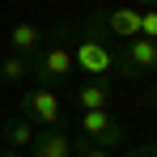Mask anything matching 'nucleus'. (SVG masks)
Returning <instances> with one entry per match:
<instances>
[{"instance_id": "nucleus-1", "label": "nucleus", "mask_w": 157, "mask_h": 157, "mask_svg": "<svg viewBox=\"0 0 157 157\" xmlns=\"http://www.w3.org/2000/svg\"><path fill=\"white\" fill-rule=\"evenodd\" d=\"M72 68L85 81H115L119 68V43L110 38L102 21V9H89L72 26Z\"/></svg>"}, {"instance_id": "nucleus-2", "label": "nucleus", "mask_w": 157, "mask_h": 157, "mask_svg": "<svg viewBox=\"0 0 157 157\" xmlns=\"http://www.w3.org/2000/svg\"><path fill=\"white\" fill-rule=\"evenodd\" d=\"M72 77H77V68H72V26H68V21H59V26L47 30L43 51L30 59V81H34V85L55 89L59 81H72Z\"/></svg>"}, {"instance_id": "nucleus-3", "label": "nucleus", "mask_w": 157, "mask_h": 157, "mask_svg": "<svg viewBox=\"0 0 157 157\" xmlns=\"http://www.w3.org/2000/svg\"><path fill=\"white\" fill-rule=\"evenodd\" d=\"M21 119H30L34 128H64V102L59 94L47 85H26L21 89Z\"/></svg>"}, {"instance_id": "nucleus-4", "label": "nucleus", "mask_w": 157, "mask_h": 157, "mask_svg": "<svg viewBox=\"0 0 157 157\" xmlns=\"http://www.w3.org/2000/svg\"><path fill=\"white\" fill-rule=\"evenodd\" d=\"M81 136H85L89 144L106 149V153H115V149H123L128 128H123L110 110H85V115H81Z\"/></svg>"}, {"instance_id": "nucleus-5", "label": "nucleus", "mask_w": 157, "mask_h": 157, "mask_svg": "<svg viewBox=\"0 0 157 157\" xmlns=\"http://www.w3.org/2000/svg\"><path fill=\"white\" fill-rule=\"evenodd\" d=\"M115 77H132V81L157 77V43H149V38L119 43V68H115Z\"/></svg>"}, {"instance_id": "nucleus-6", "label": "nucleus", "mask_w": 157, "mask_h": 157, "mask_svg": "<svg viewBox=\"0 0 157 157\" xmlns=\"http://www.w3.org/2000/svg\"><path fill=\"white\" fill-rule=\"evenodd\" d=\"M72 106L85 110H110L115 106V81H77L72 85Z\"/></svg>"}, {"instance_id": "nucleus-7", "label": "nucleus", "mask_w": 157, "mask_h": 157, "mask_svg": "<svg viewBox=\"0 0 157 157\" xmlns=\"http://www.w3.org/2000/svg\"><path fill=\"white\" fill-rule=\"evenodd\" d=\"M102 21H106V30H110L115 43H132V38H140V9H136V4L102 9Z\"/></svg>"}, {"instance_id": "nucleus-8", "label": "nucleus", "mask_w": 157, "mask_h": 157, "mask_svg": "<svg viewBox=\"0 0 157 157\" xmlns=\"http://www.w3.org/2000/svg\"><path fill=\"white\" fill-rule=\"evenodd\" d=\"M9 51L13 55H21V59H34V55L43 51V43H47V30L43 26H34V21H17V26L9 30Z\"/></svg>"}, {"instance_id": "nucleus-9", "label": "nucleus", "mask_w": 157, "mask_h": 157, "mask_svg": "<svg viewBox=\"0 0 157 157\" xmlns=\"http://www.w3.org/2000/svg\"><path fill=\"white\" fill-rule=\"evenodd\" d=\"M26 157H72V136L64 128H38Z\"/></svg>"}, {"instance_id": "nucleus-10", "label": "nucleus", "mask_w": 157, "mask_h": 157, "mask_svg": "<svg viewBox=\"0 0 157 157\" xmlns=\"http://www.w3.org/2000/svg\"><path fill=\"white\" fill-rule=\"evenodd\" d=\"M34 123L21 119V115H9V119H0V136H4V149H13V153H26L30 144H34Z\"/></svg>"}, {"instance_id": "nucleus-11", "label": "nucleus", "mask_w": 157, "mask_h": 157, "mask_svg": "<svg viewBox=\"0 0 157 157\" xmlns=\"http://www.w3.org/2000/svg\"><path fill=\"white\" fill-rule=\"evenodd\" d=\"M0 81H9V85L30 81V59H21V55H13V51H4V59H0Z\"/></svg>"}, {"instance_id": "nucleus-12", "label": "nucleus", "mask_w": 157, "mask_h": 157, "mask_svg": "<svg viewBox=\"0 0 157 157\" xmlns=\"http://www.w3.org/2000/svg\"><path fill=\"white\" fill-rule=\"evenodd\" d=\"M72 157H119V153H106L98 144H89L85 136H72Z\"/></svg>"}, {"instance_id": "nucleus-13", "label": "nucleus", "mask_w": 157, "mask_h": 157, "mask_svg": "<svg viewBox=\"0 0 157 157\" xmlns=\"http://www.w3.org/2000/svg\"><path fill=\"white\" fill-rule=\"evenodd\" d=\"M140 38L157 43V9H140Z\"/></svg>"}, {"instance_id": "nucleus-14", "label": "nucleus", "mask_w": 157, "mask_h": 157, "mask_svg": "<svg viewBox=\"0 0 157 157\" xmlns=\"http://www.w3.org/2000/svg\"><path fill=\"white\" fill-rule=\"evenodd\" d=\"M123 157H157V140H144V144H132Z\"/></svg>"}, {"instance_id": "nucleus-15", "label": "nucleus", "mask_w": 157, "mask_h": 157, "mask_svg": "<svg viewBox=\"0 0 157 157\" xmlns=\"http://www.w3.org/2000/svg\"><path fill=\"white\" fill-rule=\"evenodd\" d=\"M136 9H157V0H132Z\"/></svg>"}, {"instance_id": "nucleus-16", "label": "nucleus", "mask_w": 157, "mask_h": 157, "mask_svg": "<svg viewBox=\"0 0 157 157\" xmlns=\"http://www.w3.org/2000/svg\"><path fill=\"white\" fill-rule=\"evenodd\" d=\"M0 157H26V153H13V149H0Z\"/></svg>"}, {"instance_id": "nucleus-17", "label": "nucleus", "mask_w": 157, "mask_h": 157, "mask_svg": "<svg viewBox=\"0 0 157 157\" xmlns=\"http://www.w3.org/2000/svg\"><path fill=\"white\" fill-rule=\"evenodd\" d=\"M149 102H153V106H157V85H153V89H149Z\"/></svg>"}, {"instance_id": "nucleus-18", "label": "nucleus", "mask_w": 157, "mask_h": 157, "mask_svg": "<svg viewBox=\"0 0 157 157\" xmlns=\"http://www.w3.org/2000/svg\"><path fill=\"white\" fill-rule=\"evenodd\" d=\"M0 119H4V115H0ZM0 149H4V136H0Z\"/></svg>"}, {"instance_id": "nucleus-19", "label": "nucleus", "mask_w": 157, "mask_h": 157, "mask_svg": "<svg viewBox=\"0 0 157 157\" xmlns=\"http://www.w3.org/2000/svg\"><path fill=\"white\" fill-rule=\"evenodd\" d=\"M153 119H157V115H153Z\"/></svg>"}]
</instances>
